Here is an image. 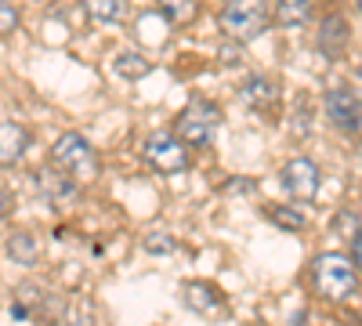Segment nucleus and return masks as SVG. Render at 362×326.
<instances>
[{"label":"nucleus","mask_w":362,"mask_h":326,"mask_svg":"<svg viewBox=\"0 0 362 326\" xmlns=\"http://www.w3.org/2000/svg\"><path fill=\"white\" fill-rule=\"evenodd\" d=\"M348 40H351V25H348V18L344 15H326L322 22H319V33H315V44H319V51L326 54V58H341L344 54V47H348Z\"/></svg>","instance_id":"nucleus-8"},{"label":"nucleus","mask_w":362,"mask_h":326,"mask_svg":"<svg viewBox=\"0 0 362 326\" xmlns=\"http://www.w3.org/2000/svg\"><path fill=\"white\" fill-rule=\"evenodd\" d=\"M326 116L337 131L358 134L362 131V98L351 87H329L326 91Z\"/></svg>","instance_id":"nucleus-5"},{"label":"nucleus","mask_w":362,"mask_h":326,"mask_svg":"<svg viewBox=\"0 0 362 326\" xmlns=\"http://www.w3.org/2000/svg\"><path fill=\"white\" fill-rule=\"evenodd\" d=\"M312 18V0H276L279 25H305Z\"/></svg>","instance_id":"nucleus-12"},{"label":"nucleus","mask_w":362,"mask_h":326,"mask_svg":"<svg viewBox=\"0 0 362 326\" xmlns=\"http://www.w3.org/2000/svg\"><path fill=\"white\" fill-rule=\"evenodd\" d=\"M116 73L127 76V80H138L145 73H153V62H145V58L134 54V51H124V54H116Z\"/></svg>","instance_id":"nucleus-16"},{"label":"nucleus","mask_w":362,"mask_h":326,"mask_svg":"<svg viewBox=\"0 0 362 326\" xmlns=\"http://www.w3.org/2000/svg\"><path fill=\"white\" fill-rule=\"evenodd\" d=\"M181 293H185V305L192 312H199V315H214L225 305L221 290L214 283H185V286H181Z\"/></svg>","instance_id":"nucleus-10"},{"label":"nucleus","mask_w":362,"mask_h":326,"mask_svg":"<svg viewBox=\"0 0 362 326\" xmlns=\"http://www.w3.org/2000/svg\"><path fill=\"white\" fill-rule=\"evenodd\" d=\"M160 11L174 22V25H189L199 15V0H160Z\"/></svg>","instance_id":"nucleus-14"},{"label":"nucleus","mask_w":362,"mask_h":326,"mask_svg":"<svg viewBox=\"0 0 362 326\" xmlns=\"http://www.w3.org/2000/svg\"><path fill=\"white\" fill-rule=\"evenodd\" d=\"M355 8H358V15H362V0H355Z\"/></svg>","instance_id":"nucleus-20"},{"label":"nucleus","mask_w":362,"mask_h":326,"mask_svg":"<svg viewBox=\"0 0 362 326\" xmlns=\"http://www.w3.org/2000/svg\"><path fill=\"white\" fill-rule=\"evenodd\" d=\"M279 182H283V189H286L293 199L308 203V199H315V192H319V167H315L308 156H293L290 163H283Z\"/></svg>","instance_id":"nucleus-7"},{"label":"nucleus","mask_w":362,"mask_h":326,"mask_svg":"<svg viewBox=\"0 0 362 326\" xmlns=\"http://www.w3.org/2000/svg\"><path fill=\"white\" fill-rule=\"evenodd\" d=\"M0 141H4V153H0V160H4V167L18 163L22 153H25V145H29V131L15 120H4L0 124Z\"/></svg>","instance_id":"nucleus-11"},{"label":"nucleus","mask_w":362,"mask_h":326,"mask_svg":"<svg viewBox=\"0 0 362 326\" xmlns=\"http://www.w3.org/2000/svg\"><path fill=\"white\" fill-rule=\"evenodd\" d=\"M221 29H225V37L228 40H254L261 37L272 15H268V0H228V4L221 8Z\"/></svg>","instance_id":"nucleus-2"},{"label":"nucleus","mask_w":362,"mask_h":326,"mask_svg":"<svg viewBox=\"0 0 362 326\" xmlns=\"http://www.w3.org/2000/svg\"><path fill=\"white\" fill-rule=\"evenodd\" d=\"M312 283L315 293H322L326 301H344L358 286V264L344 254H319L312 261Z\"/></svg>","instance_id":"nucleus-1"},{"label":"nucleus","mask_w":362,"mask_h":326,"mask_svg":"<svg viewBox=\"0 0 362 326\" xmlns=\"http://www.w3.org/2000/svg\"><path fill=\"white\" fill-rule=\"evenodd\" d=\"M243 102L254 109V112H272L279 105V83L272 80V76H250L243 83Z\"/></svg>","instance_id":"nucleus-9"},{"label":"nucleus","mask_w":362,"mask_h":326,"mask_svg":"<svg viewBox=\"0 0 362 326\" xmlns=\"http://www.w3.org/2000/svg\"><path fill=\"white\" fill-rule=\"evenodd\" d=\"M54 167H62L69 177H95L98 170V153L90 149V141L80 134H62L51 149Z\"/></svg>","instance_id":"nucleus-4"},{"label":"nucleus","mask_w":362,"mask_h":326,"mask_svg":"<svg viewBox=\"0 0 362 326\" xmlns=\"http://www.w3.org/2000/svg\"><path fill=\"white\" fill-rule=\"evenodd\" d=\"M264 218H268L272 225L286 228V232H305V225H308V218L300 214L297 206H276V203H268V206H264Z\"/></svg>","instance_id":"nucleus-13"},{"label":"nucleus","mask_w":362,"mask_h":326,"mask_svg":"<svg viewBox=\"0 0 362 326\" xmlns=\"http://www.w3.org/2000/svg\"><path fill=\"white\" fill-rule=\"evenodd\" d=\"M145 250H148V254H170V250H174V243L167 240L163 232H153V235L145 240Z\"/></svg>","instance_id":"nucleus-18"},{"label":"nucleus","mask_w":362,"mask_h":326,"mask_svg":"<svg viewBox=\"0 0 362 326\" xmlns=\"http://www.w3.org/2000/svg\"><path fill=\"white\" fill-rule=\"evenodd\" d=\"M145 160L163 174H177V170L189 167V149H185V141H181L177 131L174 134H153L145 141Z\"/></svg>","instance_id":"nucleus-6"},{"label":"nucleus","mask_w":362,"mask_h":326,"mask_svg":"<svg viewBox=\"0 0 362 326\" xmlns=\"http://www.w3.org/2000/svg\"><path fill=\"white\" fill-rule=\"evenodd\" d=\"M83 8L95 22H119L124 18V0H83Z\"/></svg>","instance_id":"nucleus-15"},{"label":"nucleus","mask_w":362,"mask_h":326,"mask_svg":"<svg viewBox=\"0 0 362 326\" xmlns=\"http://www.w3.org/2000/svg\"><path fill=\"white\" fill-rule=\"evenodd\" d=\"M15 25H18V11L11 8V0H0V33H15Z\"/></svg>","instance_id":"nucleus-17"},{"label":"nucleus","mask_w":362,"mask_h":326,"mask_svg":"<svg viewBox=\"0 0 362 326\" xmlns=\"http://www.w3.org/2000/svg\"><path fill=\"white\" fill-rule=\"evenodd\" d=\"M218 127H221V109L206 98H192L174 120V131L181 134L185 145H206Z\"/></svg>","instance_id":"nucleus-3"},{"label":"nucleus","mask_w":362,"mask_h":326,"mask_svg":"<svg viewBox=\"0 0 362 326\" xmlns=\"http://www.w3.org/2000/svg\"><path fill=\"white\" fill-rule=\"evenodd\" d=\"M351 257H355L358 272H362V232H355V235H351Z\"/></svg>","instance_id":"nucleus-19"}]
</instances>
